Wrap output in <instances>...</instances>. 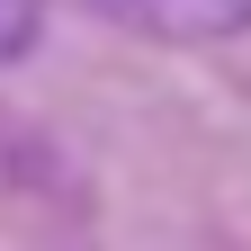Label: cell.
Segmentation results:
<instances>
[{
	"mask_svg": "<svg viewBox=\"0 0 251 251\" xmlns=\"http://www.w3.org/2000/svg\"><path fill=\"white\" fill-rule=\"evenodd\" d=\"M36 18H45V0H0V63H18L36 45Z\"/></svg>",
	"mask_w": 251,
	"mask_h": 251,
	"instance_id": "2",
	"label": "cell"
},
{
	"mask_svg": "<svg viewBox=\"0 0 251 251\" xmlns=\"http://www.w3.org/2000/svg\"><path fill=\"white\" fill-rule=\"evenodd\" d=\"M117 27L162 45H215V36H251V0H99Z\"/></svg>",
	"mask_w": 251,
	"mask_h": 251,
	"instance_id": "1",
	"label": "cell"
}]
</instances>
